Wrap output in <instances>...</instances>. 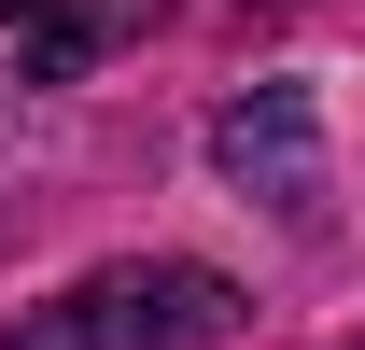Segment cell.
Instances as JSON below:
<instances>
[{"instance_id": "obj_1", "label": "cell", "mask_w": 365, "mask_h": 350, "mask_svg": "<svg viewBox=\"0 0 365 350\" xmlns=\"http://www.w3.org/2000/svg\"><path fill=\"white\" fill-rule=\"evenodd\" d=\"M211 336H239V280H211V266H98L71 308L14 322L0 350H211Z\"/></svg>"}, {"instance_id": "obj_2", "label": "cell", "mask_w": 365, "mask_h": 350, "mask_svg": "<svg viewBox=\"0 0 365 350\" xmlns=\"http://www.w3.org/2000/svg\"><path fill=\"white\" fill-rule=\"evenodd\" d=\"M211 169L239 182V196H267V211H309L323 196V140H309V98L295 85H253L225 112V127H211Z\"/></svg>"}, {"instance_id": "obj_3", "label": "cell", "mask_w": 365, "mask_h": 350, "mask_svg": "<svg viewBox=\"0 0 365 350\" xmlns=\"http://www.w3.org/2000/svg\"><path fill=\"white\" fill-rule=\"evenodd\" d=\"M0 28L29 43V85H71L85 56L140 43V28H169V0H0Z\"/></svg>"}]
</instances>
